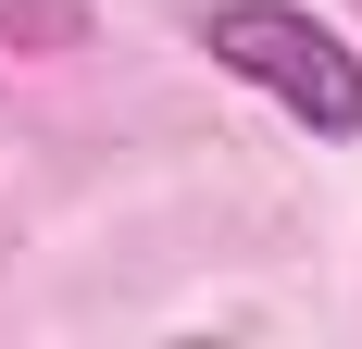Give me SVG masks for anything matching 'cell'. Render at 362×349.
I'll use <instances>...</instances> for the list:
<instances>
[{"instance_id": "obj_1", "label": "cell", "mask_w": 362, "mask_h": 349, "mask_svg": "<svg viewBox=\"0 0 362 349\" xmlns=\"http://www.w3.org/2000/svg\"><path fill=\"white\" fill-rule=\"evenodd\" d=\"M200 50L225 75H250L262 100H288L313 138H362V50L325 13H300V0H213Z\"/></svg>"}]
</instances>
